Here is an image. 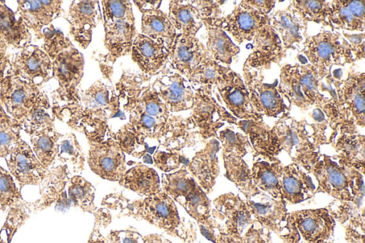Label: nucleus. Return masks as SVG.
Returning a JSON list of instances; mask_svg holds the SVG:
<instances>
[{
    "mask_svg": "<svg viewBox=\"0 0 365 243\" xmlns=\"http://www.w3.org/2000/svg\"><path fill=\"white\" fill-rule=\"evenodd\" d=\"M265 243H272V242H271V238H269V239L266 241V242H265Z\"/></svg>",
    "mask_w": 365,
    "mask_h": 243,
    "instance_id": "obj_62",
    "label": "nucleus"
},
{
    "mask_svg": "<svg viewBox=\"0 0 365 243\" xmlns=\"http://www.w3.org/2000/svg\"><path fill=\"white\" fill-rule=\"evenodd\" d=\"M222 157L225 170V177L237 187L246 199L261 192L254 184L251 168L242 157L222 153Z\"/></svg>",
    "mask_w": 365,
    "mask_h": 243,
    "instance_id": "obj_33",
    "label": "nucleus"
},
{
    "mask_svg": "<svg viewBox=\"0 0 365 243\" xmlns=\"http://www.w3.org/2000/svg\"><path fill=\"white\" fill-rule=\"evenodd\" d=\"M294 9L303 19L329 21L330 4L322 1H295Z\"/></svg>",
    "mask_w": 365,
    "mask_h": 243,
    "instance_id": "obj_52",
    "label": "nucleus"
},
{
    "mask_svg": "<svg viewBox=\"0 0 365 243\" xmlns=\"http://www.w3.org/2000/svg\"><path fill=\"white\" fill-rule=\"evenodd\" d=\"M282 200L286 205H295L311 199L316 186L308 172L295 162L282 164L279 172Z\"/></svg>",
    "mask_w": 365,
    "mask_h": 243,
    "instance_id": "obj_25",
    "label": "nucleus"
},
{
    "mask_svg": "<svg viewBox=\"0 0 365 243\" xmlns=\"http://www.w3.org/2000/svg\"><path fill=\"white\" fill-rule=\"evenodd\" d=\"M34 212V202L21 200L9 209L6 221L0 229V243H10L16 230Z\"/></svg>",
    "mask_w": 365,
    "mask_h": 243,
    "instance_id": "obj_47",
    "label": "nucleus"
},
{
    "mask_svg": "<svg viewBox=\"0 0 365 243\" xmlns=\"http://www.w3.org/2000/svg\"><path fill=\"white\" fill-rule=\"evenodd\" d=\"M101 205L108 210L118 211V217L145 220L185 242L192 243L197 238L195 224L180 216L175 202L162 190L154 195L134 200L121 193H111L103 197Z\"/></svg>",
    "mask_w": 365,
    "mask_h": 243,
    "instance_id": "obj_3",
    "label": "nucleus"
},
{
    "mask_svg": "<svg viewBox=\"0 0 365 243\" xmlns=\"http://www.w3.org/2000/svg\"><path fill=\"white\" fill-rule=\"evenodd\" d=\"M41 92L36 84L16 76L5 75L0 78V103L21 125Z\"/></svg>",
    "mask_w": 365,
    "mask_h": 243,
    "instance_id": "obj_11",
    "label": "nucleus"
},
{
    "mask_svg": "<svg viewBox=\"0 0 365 243\" xmlns=\"http://www.w3.org/2000/svg\"><path fill=\"white\" fill-rule=\"evenodd\" d=\"M158 75L151 85L168 110L174 113L191 109L195 91L189 81L179 73L165 68Z\"/></svg>",
    "mask_w": 365,
    "mask_h": 243,
    "instance_id": "obj_15",
    "label": "nucleus"
},
{
    "mask_svg": "<svg viewBox=\"0 0 365 243\" xmlns=\"http://www.w3.org/2000/svg\"><path fill=\"white\" fill-rule=\"evenodd\" d=\"M282 165L278 159L272 161L256 160L251 168L254 184L261 192L275 200H282L279 182Z\"/></svg>",
    "mask_w": 365,
    "mask_h": 243,
    "instance_id": "obj_34",
    "label": "nucleus"
},
{
    "mask_svg": "<svg viewBox=\"0 0 365 243\" xmlns=\"http://www.w3.org/2000/svg\"><path fill=\"white\" fill-rule=\"evenodd\" d=\"M270 238L269 231L255 221L242 236H230L225 233L219 243H265Z\"/></svg>",
    "mask_w": 365,
    "mask_h": 243,
    "instance_id": "obj_54",
    "label": "nucleus"
},
{
    "mask_svg": "<svg viewBox=\"0 0 365 243\" xmlns=\"http://www.w3.org/2000/svg\"><path fill=\"white\" fill-rule=\"evenodd\" d=\"M264 14L252 4H242L226 17L210 19L216 26L242 42L251 40L257 32L264 29L267 22Z\"/></svg>",
    "mask_w": 365,
    "mask_h": 243,
    "instance_id": "obj_18",
    "label": "nucleus"
},
{
    "mask_svg": "<svg viewBox=\"0 0 365 243\" xmlns=\"http://www.w3.org/2000/svg\"><path fill=\"white\" fill-rule=\"evenodd\" d=\"M311 172L317 182L315 194L325 193L336 201L353 202L348 167L330 156L322 155L312 166Z\"/></svg>",
    "mask_w": 365,
    "mask_h": 243,
    "instance_id": "obj_12",
    "label": "nucleus"
},
{
    "mask_svg": "<svg viewBox=\"0 0 365 243\" xmlns=\"http://www.w3.org/2000/svg\"><path fill=\"white\" fill-rule=\"evenodd\" d=\"M321 243H331L330 242H321Z\"/></svg>",
    "mask_w": 365,
    "mask_h": 243,
    "instance_id": "obj_63",
    "label": "nucleus"
},
{
    "mask_svg": "<svg viewBox=\"0 0 365 243\" xmlns=\"http://www.w3.org/2000/svg\"><path fill=\"white\" fill-rule=\"evenodd\" d=\"M41 48L51 61L52 78L58 82V88L52 94L53 103H65L79 91L83 75L84 59L63 33L51 24L42 30Z\"/></svg>",
    "mask_w": 365,
    "mask_h": 243,
    "instance_id": "obj_4",
    "label": "nucleus"
},
{
    "mask_svg": "<svg viewBox=\"0 0 365 243\" xmlns=\"http://www.w3.org/2000/svg\"><path fill=\"white\" fill-rule=\"evenodd\" d=\"M195 90V98L190 116L187 118L197 134L204 140L217 137L223 121L234 123L236 118L217 104L210 93Z\"/></svg>",
    "mask_w": 365,
    "mask_h": 243,
    "instance_id": "obj_13",
    "label": "nucleus"
},
{
    "mask_svg": "<svg viewBox=\"0 0 365 243\" xmlns=\"http://www.w3.org/2000/svg\"><path fill=\"white\" fill-rule=\"evenodd\" d=\"M169 47L160 40L152 39L138 33L132 43L130 55L144 75L151 77L158 74L168 59Z\"/></svg>",
    "mask_w": 365,
    "mask_h": 243,
    "instance_id": "obj_22",
    "label": "nucleus"
},
{
    "mask_svg": "<svg viewBox=\"0 0 365 243\" xmlns=\"http://www.w3.org/2000/svg\"><path fill=\"white\" fill-rule=\"evenodd\" d=\"M349 51L344 39L329 31L312 37L304 47V52L315 68L325 71L334 64L346 62Z\"/></svg>",
    "mask_w": 365,
    "mask_h": 243,
    "instance_id": "obj_17",
    "label": "nucleus"
},
{
    "mask_svg": "<svg viewBox=\"0 0 365 243\" xmlns=\"http://www.w3.org/2000/svg\"><path fill=\"white\" fill-rule=\"evenodd\" d=\"M153 163L164 172L176 171L186 167L189 160L180 152H169L157 150L152 156Z\"/></svg>",
    "mask_w": 365,
    "mask_h": 243,
    "instance_id": "obj_53",
    "label": "nucleus"
},
{
    "mask_svg": "<svg viewBox=\"0 0 365 243\" xmlns=\"http://www.w3.org/2000/svg\"><path fill=\"white\" fill-rule=\"evenodd\" d=\"M299 235L308 243L329 242L333 235L335 219L326 207L289 212Z\"/></svg>",
    "mask_w": 365,
    "mask_h": 243,
    "instance_id": "obj_19",
    "label": "nucleus"
},
{
    "mask_svg": "<svg viewBox=\"0 0 365 243\" xmlns=\"http://www.w3.org/2000/svg\"><path fill=\"white\" fill-rule=\"evenodd\" d=\"M70 178V171L66 164L48 168L39 185L40 198L34 202V212L41 211L53 205L61 208L67 207L71 202L66 187Z\"/></svg>",
    "mask_w": 365,
    "mask_h": 243,
    "instance_id": "obj_24",
    "label": "nucleus"
},
{
    "mask_svg": "<svg viewBox=\"0 0 365 243\" xmlns=\"http://www.w3.org/2000/svg\"><path fill=\"white\" fill-rule=\"evenodd\" d=\"M133 3L142 13L155 7H160L162 1H133Z\"/></svg>",
    "mask_w": 365,
    "mask_h": 243,
    "instance_id": "obj_57",
    "label": "nucleus"
},
{
    "mask_svg": "<svg viewBox=\"0 0 365 243\" xmlns=\"http://www.w3.org/2000/svg\"><path fill=\"white\" fill-rule=\"evenodd\" d=\"M141 33L154 39L160 40L170 47L177 32L168 14L155 7L142 12Z\"/></svg>",
    "mask_w": 365,
    "mask_h": 243,
    "instance_id": "obj_36",
    "label": "nucleus"
},
{
    "mask_svg": "<svg viewBox=\"0 0 365 243\" xmlns=\"http://www.w3.org/2000/svg\"><path fill=\"white\" fill-rule=\"evenodd\" d=\"M106 243H144L143 237L131 229L112 230L105 237Z\"/></svg>",
    "mask_w": 365,
    "mask_h": 243,
    "instance_id": "obj_55",
    "label": "nucleus"
},
{
    "mask_svg": "<svg viewBox=\"0 0 365 243\" xmlns=\"http://www.w3.org/2000/svg\"><path fill=\"white\" fill-rule=\"evenodd\" d=\"M105 31L104 66H111L122 56L130 54L136 29L132 4L128 0L101 1Z\"/></svg>",
    "mask_w": 365,
    "mask_h": 243,
    "instance_id": "obj_5",
    "label": "nucleus"
},
{
    "mask_svg": "<svg viewBox=\"0 0 365 243\" xmlns=\"http://www.w3.org/2000/svg\"><path fill=\"white\" fill-rule=\"evenodd\" d=\"M228 76L227 69L209 56L196 67L187 80L193 89H200L209 93L212 86H220Z\"/></svg>",
    "mask_w": 365,
    "mask_h": 243,
    "instance_id": "obj_39",
    "label": "nucleus"
},
{
    "mask_svg": "<svg viewBox=\"0 0 365 243\" xmlns=\"http://www.w3.org/2000/svg\"><path fill=\"white\" fill-rule=\"evenodd\" d=\"M245 201L255 219L264 227L273 231L284 243H299L300 235L284 200H275L260 192Z\"/></svg>",
    "mask_w": 365,
    "mask_h": 243,
    "instance_id": "obj_7",
    "label": "nucleus"
},
{
    "mask_svg": "<svg viewBox=\"0 0 365 243\" xmlns=\"http://www.w3.org/2000/svg\"><path fill=\"white\" fill-rule=\"evenodd\" d=\"M364 1H340L330 4L329 21L336 26L351 31H363Z\"/></svg>",
    "mask_w": 365,
    "mask_h": 243,
    "instance_id": "obj_35",
    "label": "nucleus"
},
{
    "mask_svg": "<svg viewBox=\"0 0 365 243\" xmlns=\"http://www.w3.org/2000/svg\"><path fill=\"white\" fill-rule=\"evenodd\" d=\"M272 130L279 152L285 150L293 162L310 173L320 155L313 132L307 129L306 123L287 118L279 120Z\"/></svg>",
    "mask_w": 365,
    "mask_h": 243,
    "instance_id": "obj_6",
    "label": "nucleus"
},
{
    "mask_svg": "<svg viewBox=\"0 0 365 243\" xmlns=\"http://www.w3.org/2000/svg\"><path fill=\"white\" fill-rule=\"evenodd\" d=\"M88 165L93 172L112 182H119L127 170L125 153L112 136L102 141L88 143Z\"/></svg>",
    "mask_w": 365,
    "mask_h": 243,
    "instance_id": "obj_9",
    "label": "nucleus"
},
{
    "mask_svg": "<svg viewBox=\"0 0 365 243\" xmlns=\"http://www.w3.org/2000/svg\"><path fill=\"white\" fill-rule=\"evenodd\" d=\"M88 243H106L105 237L102 235L98 227L94 226Z\"/></svg>",
    "mask_w": 365,
    "mask_h": 243,
    "instance_id": "obj_59",
    "label": "nucleus"
},
{
    "mask_svg": "<svg viewBox=\"0 0 365 243\" xmlns=\"http://www.w3.org/2000/svg\"><path fill=\"white\" fill-rule=\"evenodd\" d=\"M168 16L178 33L195 36L205 16L193 1H170Z\"/></svg>",
    "mask_w": 365,
    "mask_h": 243,
    "instance_id": "obj_31",
    "label": "nucleus"
},
{
    "mask_svg": "<svg viewBox=\"0 0 365 243\" xmlns=\"http://www.w3.org/2000/svg\"><path fill=\"white\" fill-rule=\"evenodd\" d=\"M338 130L341 134L335 142L338 162L364 175V136L356 126L345 125Z\"/></svg>",
    "mask_w": 365,
    "mask_h": 243,
    "instance_id": "obj_28",
    "label": "nucleus"
},
{
    "mask_svg": "<svg viewBox=\"0 0 365 243\" xmlns=\"http://www.w3.org/2000/svg\"><path fill=\"white\" fill-rule=\"evenodd\" d=\"M95 187L81 175H74L68 184V197L76 207L85 212L93 214L97 210L94 203Z\"/></svg>",
    "mask_w": 365,
    "mask_h": 243,
    "instance_id": "obj_45",
    "label": "nucleus"
},
{
    "mask_svg": "<svg viewBox=\"0 0 365 243\" xmlns=\"http://www.w3.org/2000/svg\"><path fill=\"white\" fill-rule=\"evenodd\" d=\"M219 150L220 142L211 138L203 148L194 155L186 166L190 175L207 195L213 190L220 172L217 156Z\"/></svg>",
    "mask_w": 365,
    "mask_h": 243,
    "instance_id": "obj_23",
    "label": "nucleus"
},
{
    "mask_svg": "<svg viewBox=\"0 0 365 243\" xmlns=\"http://www.w3.org/2000/svg\"><path fill=\"white\" fill-rule=\"evenodd\" d=\"M252 91L251 103L261 115L277 117L284 111L285 105L274 86L265 83L256 84Z\"/></svg>",
    "mask_w": 365,
    "mask_h": 243,
    "instance_id": "obj_40",
    "label": "nucleus"
},
{
    "mask_svg": "<svg viewBox=\"0 0 365 243\" xmlns=\"http://www.w3.org/2000/svg\"><path fill=\"white\" fill-rule=\"evenodd\" d=\"M115 90L101 80L88 88L79 90L69 101L53 103L52 114L75 131L83 133L90 142L102 141L113 135L108 120L120 112Z\"/></svg>",
    "mask_w": 365,
    "mask_h": 243,
    "instance_id": "obj_2",
    "label": "nucleus"
},
{
    "mask_svg": "<svg viewBox=\"0 0 365 243\" xmlns=\"http://www.w3.org/2000/svg\"><path fill=\"white\" fill-rule=\"evenodd\" d=\"M144 243H173L164 236L158 234H150L143 237Z\"/></svg>",
    "mask_w": 365,
    "mask_h": 243,
    "instance_id": "obj_58",
    "label": "nucleus"
},
{
    "mask_svg": "<svg viewBox=\"0 0 365 243\" xmlns=\"http://www.w3.org/2000/svg\"><path fill=\"white\" fill-rule=\"evenodd\" d=\"M217 138L221 143L222 154H233L243 157L253 150L246 135L235 133L229 128L219 131Z\"/></svg>",
    "mask_w": 365,
    "mask_h": 243,
    "instance_id": "obj_49",
    "label": "nucleus"
},
{
    "mask_svg": "<svg viewBox=\"0 0 365 243\" xmlns=\"http://www.w3.org/2000/svg\"><path fill=\"white\" fill-rule=\"evenodd\" d=\"M197 184L186 167L174 172L163 173L161 175V190L178 203L183 200Z\"/></svg>",
    "mask_w": 365,
    "mask_h": 243,
    "instance_id": "obj_43",
    "label": "nucleus"
},
{
    "mask_svg": "<svg viewBox=\"0 0 365 243\" xmlns=\"http://www.w3.org/2000/svg\"><path fill=\"white\" fill-rule=\"evenodd\" d=\"M93 215L95 217L94 226L98 229L106 227L111 222V214L106 207L97 209Z\"/></svg>",
    "mask_w": 365,
    "mask_h": 243,
    "instance_id": "obj_56",
    "label": "nucleus"
},
{
    "mask_svg": "<svg viewBox=\"0 0 365 243\" xmlns=\"http://www.w3.org/2000/svg\"><path fill=\"white\" fill-rule=\"evenodd\" d=\"M273 26L284 44L292 46L302 41L305 26L303 19L294 11H280L273 16Z\"/></svg>",
    "mask_w": 365,
    "mask_h": 243,
    "instance_id": "obj_41",
    "label": "nucleus"
},
{
    "mask_svg": "<svg viewBox=\"0 0 365 243\" xmlns=\"http://www.w3.org/2000/svg\"><path fill=\"white\" fill-rule=\"evenodd\" d=\"M230 76L220 86L218 91L228 110L243 120H262V115L254 108L249 93L242 83L231 84Z\"/></svg>",
    "mask_w": 365,
    "mask_h": 243,
    "instance_id": "obj_30",
    "label": "nucleus"
},
{
    "mask_svg": "<svg viewBox=\"0 0 365 243\" xmlns=\"http://www.w3.org/2000/svg\"><path fill=\"white\" fill-rule=\"evenodd\" d=\"M21 124L9 118L0 121V157L6 158L21 138Z\"/></svg>",
    "mask_w": 365,
    "mask_h": 243,
    "instance_id": "obj_51",
    "label": "nucleus"
},
{
    "mask_svg": "<svg viewBox=\"0 0 365 243\" xmlns=\"http://www.w3.org/2000/svg\"><path fill=\"white\" fill-rule=\"evenodd\" d=\"M5 160L9 172L20 190L26 185H39L48 170L38 160L31 146L21 138Z\"/></svg>",
    "mask_w": 365,
    "mask_h": 243,
    "instance_id": "obj_16",
    "label": "nucleus"
},
{
    "mask_svg": "<svg viewBox=\"0 0 365 243\" xmlns=\"http://www.w3.org/2000/svg\"><path fill=\"white\" fill-rule=\"evenodd\" d=\"M118 183L145 197L161 191L160 180L156 171L140 162L127 170Z\"/></svg>",
    "mask_w": 365,
    "mask_h": 243,
    "instance_id": "obj_32",
    "label": "nucleus"
},
{
    "mask_svg": "<svg viewBox=\"0 0 365 243\" xmlns=\"http://www.w3.org/2000/svg\"><path fill=\"white\" fill-rule=\"evenodd\" d=\"M54 121L48 98L41 91L21 123V128L30 136L34 133L55 130Z\"/></svg>",
    "mask_w": 365,
    "mask_h": 243,
    "instance_id": "obj_38",
    "label": "nucleus"
},
{
    "mask_svg": "<svg viewBox=\"0 0 365 243\" xmlns=\"http://www.w3.org/2000/svg\"><path fill=\"white\" fill-rule=\"evenodd\" d=\"M31 42V31L22 19L0 1V57L7 58L9 49L19 51Z\"/></svg>",
    "mask_w": 365,
    "mask_h": 243,
    "instance_id": "obj_27",
    "label": "nucleus"
},
{
    "mask_svg": "<svg viewBox=\"0 0 365 243\" xmlns=\"http://www.w3.org/2000/svg\"><path fill=\"white\" fill-rule=\"evenodd\" d=\"M63 17L69 24V33L73 41L86 49L101 18L99 1H73Z\"/></svg>",
    "mask_w": 365,
    "mask_h": 243,
    "instance_id": "obj_20",
    "label": "nucleus"
},
{
    "mask_svg": "<svg viewBox=\"0 0 365 243\" xmlns=\"http://www.w3.org/2000/svg\"><path fill=\"white\" fill-rule=\"evenodd\" d=\"M11 118L5 111L0 103V121Z\"/></svg>",
    "mask_w": 365,
    "mask_h": 243,
    "instance_id": "obj_61",
    "label": "nucleus"
},
{
    "mask_svg": "<svg viewBox=\"0 0 365 243\" xmlns=\"http://www.w3.org/2000/svg\"><path fill=\"white\" fill-rule=\"evenodd\" d=\"M23 200L21 190L16 187L9 171L0 166V211H6Z\"/></svg>",
    "mask_w": 365,
    "mask_h": 243,
    "instance_id": "obj_50",
    "label": "nucleus"
},
{
    "mask_svg": "<svg viewBox=\"0 0 365 243\" xmlns=\"http://www.w3.org/2000/svg\"><path fill=\"white\" fill-rule=\"evenodd\" d=\"M8 59H9V57L7 58H1L0 57V78L4 76V75L5 70L6 68V66H7V63H8Z\"/></svg>",
    "mask_w": 365,
    "mask_h": 243,
    "instance_id": "obj_60",
    "label": "nucleus"
},
{
    "mask_svg": "<svg viewBox=\"0 0 365 243\" xmlns=\"http://www.w3.org/2000/svg\"><path fill=\"white\" fill-rule=\"evenodd\" d=\"M150 77L123 72L115 84L123 110L129 114L133 128L158 147L169 152H180L195 145L196 131L187 118L175 115L166 108L152 85Z\"/></svg>",
    "mask_w": 365,
    "mask_h": 243,
    "instance_id": "obj_1",
    "label": "nucleus"
},
{
    "mask_svg": "<svg viewBox=\"0 0 365 243\" xmlns=\"http://www.w3.org/2000/svg\"><path fill=\"white\" fill-rule=\"evenodd\" d=\"M210 56L205 46L196 38L178 33L169 47V68L187 79L196 67Z\"/></svg>",
    "mask_w": 365,
    "mask_h": 243,
    "instance_id": "obj_21",
    "label": "nucleus"
},
{
    "mask_svg": "<svg viewBox=\"0 0 365 243\" xmlns=\"http://www.w3.org/2000/svg\"><path fill=\"white\" fill-rule=\"evenodd\" d=\"M178 204L197 223L211 216L210 201L198 184Z\"/></svg>",
    "mask_w": 365,
    "mask_h": 243,
    "instance_id": "obj_48",
    "label": "nucleus"
},
{
    "mask_svg": "<svg viewBox=\"0 0 365 243\" xmlns=\"http://www.w3.org/2000/svg\"><path fill=\"white\" fill-rule=\"evenodd\" d=\"M314 68L292 66L281 75L280 91L294 105L307 108L322 101L319 82Z\"/></svg>",
    "mask_w": 365,
    "mask_h": 243,
    "instance_id": "obj_10",
    "label": "nucleus"
},
{
    "mask_svg": "<svg viewBox=\"0 0 365 243\" xmlns=\"http://www.w3.org/2000/svg\"><path fill=\"white\" fill-rule=\"evenodd\" d=\"M212 205L211 216L222 224L228 235L242 236L257 221L246 201L231 192L214 199Z\"/></svg>",
    "mask_w": 365,
    "mask_h": 243,
    "instance_id": "obj_14",
    "label": "nucleus"
},
{
    "mask_svg": "<svg viewBox=\"0 0 365 243\" xmlns=\"http://www.w3.org/2000/svg\"><path fill=\"white\" fill-rule=\"evenodd\" d=\"M56 159L64 164H71L74 172H79L84 170L86 161L84 153L73 133L62 134L60 137L58 141Z\"/></svg>",
    "mask_w": 365,
    "mask_h": 243,
    "instance_id": "obj_46",
    "label": "nucleus"
},
{
    "mask_svg": "<svg viewBox=\"0 0 365 243\" xmlns=\"http://www.w3.org/2000/svg\"><path fill=\"white\" fill-rule=\"evenodd\" d=\"M61 135L56 129L30 135L31 148L38 160L46 168H49L56 160L58 141Z\"/></svg>",
    "mask_w": 365,
    "mask_h": 243,
    "instance_id": "obj_44",
    "label": "nucleus"
},
{
    "mask_svg": "<svg viewBox=\"0 0 365 243\" xmlns=\"http://www.w3.org/2000/svg\"><path fill=\"white\" fill-rule=\"evenodd\" d=\"M16 11L30 31L40 39L42 30L63 13L62 1L58 0H23L16 1Z\"/></svg>",
    "mask_w": 365,
    "mask_h": 243,
    "instance_id": "obj_26",
    "label": "nucleus"
},
{
    "mask_svg": "<svg viewBox=\"0 0 365 243\" xmlns=\"http://www.w3.org/2000/svg\"><path fill=\"white\" fill-rule=\"evenodd\" d=\"M237 125L248 136L257 155H261L267 161L277 159V156L280 152L272 128L262 120H242L238 121Z\"/></svg>",
    "mask_w": 365,
    "mask_h": 243,
    "instance_id": "obj_29",
    "label": "nucleus"
},
{
    "mask_svg": "<svg viewBox=\"0 0 365 243\" xmlns=\"http://www.w3.org/2000/svg\"><path fill=\"white\" fill-rule=\"evenodd\" d=\"M5 75L19 77L40 87L52 78L51 61L41 47L31 43L9 56Z\"/></svg>",
    "mask_w": 365,
    "mask_h": 243,
    "instance_id": "obj_8",
    "label": "nucleus"
},
{
    "mask_svg": "<svg viewBox=\"0 0 365 243\" xmlns=\"http://www.w3.org/2000/svg\"><path fill=\"white\" fill-rule=\"evenodd\" d=\"M207 30V40L206 49L215 61L230 63L233 56L239 52L238 47L235 45L227 33L212 22L210 18L203 20Z\"/></svg>",
    "mask_w": 365,
    "mask_h": 243,
    "instance_id": "obj_37",
    "label": "nucleus"
},
{
    "mask_svg": "<svg viewBox=\"0 0 365 243\" xmlns=\"http://www.w3.org/2000/svg\"><path fill=\"white\" fill-rule=\"evenodd\" d=\"M114 138L124 153L137 158H143L145 156L152 158L149 154H153L157 150L150 147L148 139L138 133L128 123L121 126L114 133Z\"/></svg>",
    "mask_w": 365,
    "mask_h": 243,
    "instance_id": "obj_42",
    "label": "nucleus"
}]
</instances>
